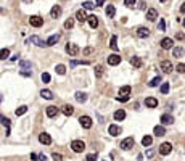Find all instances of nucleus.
I'll return each instance as SVG.
<instances>
[{"label": "nucleus", "mask_w": 185, "mask_h": 161, "mask_svg": "<svg viewBox=\"0 0 185 161\" xmlns=\"http://www.w3.org/2000/svg\"><path fill=\"white\" fill-rule=\"evenodd\" d=\"M172 56H175V58H182V56H185V50L182 49V47H174L172 49Z\"/></svg>", "instance_id": "ddd939ff"}, {"label": "nucleus", "mask_w": 185, "mask_h": 161, "mask_svg": "<svg viewBox=\"0 0 185 161\" xmlns=\"http://www.w3.org/2000/svg\"><path fill=\"white\" fill-rule=\"evenodd\" d=\"M101 76H103V66H101V64H97L95 66V78H101Z\"/></svg>", "instance_id": "72a5a7b5"}, {"label": "nucleus", "mask_w": 185, "mask_h": 161, "mask_svg": "<svg viewBox=\"0 0 185 161\" xmlns=\"http://www.w3.org/2000/svg\"><path fill=\"white\" fill-rule=\"evenodd\" d=\"M146 156L151 158V156H153V150H148V151H146Z\"/></svg>", "instance_id": "6e6d98bb"}, {"label": "nucleus", "mask_w": 185, "mask_h": 161, "mask_svg": "<svg viewBox=\"0 0 185 161\" xmlns=\"http://www.w3.org/2000/svg\"><path fill=\"white\" fill-rule=\"evenodd\" d=\"M66 52H68L69 56H77L79 52H81V49H79L76 44H68V45H66Z\"/></svg>", "instance_id": "f03ea898"}, {"label": "nucleus", "mask_w": 185, "mask_h": 161, "mask_svg": "<svg viewBox=\"0 0 185 161\" xmlns=\"http://www.w3.org/2000/svg\"><path fill=\"white\" fill-rule=\"evenodd\" d=\"M172 122H174V118H172L171 115H163V116H161V124H163V126L172 124Z\"/></svg>", "instance_id": "6ab92c4d"}, {"label": "nucleus", "mask_w": 185, "mask_h": 161, "mask_svg": "<svg viewBox=\"0 0 185 161\" xmlns=\"http://www.w3.org/2000/svg\"><path fill=\"white\" fill-rule=\"evenodd\" d=\"M131 64L134 66V68H142V60L140 58H138V56H132V58H131Z\"/></svg>", "instance_id": "4be33fe9"}, {"label": "nucleus", "mask_w": 185, "mask_h": 161, "mask_svg": "<svg viewBox=\"0 0 185 161\" xmlns=\"http://www.w3.org/2000/svg\"><path fill=\"white\" fill-rule=\"evenodd\" d=\"M26 111H27V107H20V108H18L15 113H16V116H23Z\"/></svg>", "instance_id": "4c0bfd02"}, {"label": "nucleus", "mask_w": 185, "mask_h": 161, "mask_svg": "<svg viewBox=\"0 0 185 161\" xmlns=\"http://www.w3.org/2000/svg\"><path fill=\"white\" fill-rule=\"evenodd\" d=\"M119 63H121V56H119V55H109V56H108V64L116 66V64H119Z\"/></svg>", "instance_id": "9b49d317"}, {"label": "nucleus", "mask_w": 185, "mask_h": 161, "mask_svg": "<svg viewBox=\"0 0 185 161\" xmlns=\"http://www.w3.org/2000/svg\"><path fill=\"white\" fill-rule=\"evenodd\" d=\"M58 108L57 107H47V110H45V113H47V116L49 118H55V116H57L58 115Z\"/></svg>", "instance_id": "dca6fc26"}, {"label": "nucleus", "mask_w": 185, "mask_h": 161, "mask_svg": "<svg viewBox=\"0 0 185 161\" xmlns=\"http://www.w3.org/2000/svg\"><path fill=\"white\" fill-rule=\"evenodd\" d=\"M134 144H135L134 137H127V139H124V140L121 142V148H123V150H131V148L134 147Z\"/></svg>", "instance_id": "7ed1b4c3"}, {"label": "nucleus", "mask_w": 185, "mask_h": 161, "mask_svg": "<svg viewBox=\"0 0 185 161\" xmlns=\"http://www.w3.org/2000/svg\"><path fill=\"white\" fill-rule=\"evenodd\" d=\"M29 23H31V26H34V27H40V26L44 24V18L34 15V16L29 18Z\"/></svg>", "instance_id": "39448f33"}, {"label": "nucleus", "mask_w": 185, "mask_h": 161, "mask_svg": "<svg viewBox=\"0 0 185 161\" xmlns=\"http://www.w3.org/2000/svg\"><path fill=\"white\" fill-rule=\"evenodd\" d=\"M101 3H103V0H98V5H101Z\"/></svg>", "instance_id": "e2e57ef3"}, {"label": "nucleus", "mask_w": 185, "mask_h": 161, "mask_svg": "<svg viewBox=\"0 0 185 161\" xmlns=\"http://www.w3.org/2000/svg\"><path fill=\"white\" fill-rule=\"evenodd\" d=\"M39 142L44 144V145H50L52 144V137L47 134V132H42V134L39 135Z\"/></svg>", "instance_id": "1a4fd4ad"}, {"label": "nucleus", "mask_w": 185, "mask_h": 161, "mask_svg": "<svg viewBox=\"0 0 185 161\" xmlns=\"http://www.w3.org/2000/svg\"><path fill=\"white\" fill-rule=\"evenodd\" d=\"M87 21H89V24H90V27H92V29H95V27L98 26V18H97L95 15H90Z\"/></svg>", "instance_id": "aec40b11"}, {"label": "nucleus", "mask_w": 185, "mask_h": 161, "mask_svg": "<svg viewBox=\"0 0 185 161\" xmlns=\"http://www.w3.org/2000/svg\"><path fill=\"white\" fill-rule=\"evenodd\" d=\"M180 12H182V13H185V3H183V5L180 7Z\"/></svg>", "instance_id": "052dcab7"}, {"label": "nucleus", "mask_w": 185, "mask_h": 161, "mask_svg": "<svg viewBox=\"0 0 185 161\" xmlns=\"http://www.w3.org/2000/svg\"><path fill=\"white\" fill-rule=\"evenodd\" d=\"M138 8H142V10H145V2H140V3H138Z\"/></svg>", "instance_id": "4d7b16f0"}, {"label": "nucleus", "mask_w": 185, "mask_h": 161, "mask_svg": "<svg viewBox=\"0 0 185 161\" xmlns=\"http://www.w3.org/2000/svg\"><path fill=\"white\" fill-rule=\"evenodd\" d=\"M20 66H21V68H31V63L29 61H21Z\"/></svg>", "instance_id": "8fccbe9b"}, {"label": "nucleus", "mask_w": 185, "mask_h": 161, "mask_svg": "<svg viewBox=\"0 0 185 161\" xmlns=\"http://www.w3.org/2000/svg\"><path fill=\"white\" fill-rule=\"evenodd\" d=\"M8 56H10V50H8V49H2V52H0V58L7 60Z\"/></svg>", "instance_id": "f704fd0d"}, {"label": "nucleus", "mask_w": 185, "mask_h": 161, "mask_svg": "<svg viewBox=\"0 0 185 161\" xmlns=\"http://www.w3.org/2000/svg\"><path fill=\"white\" fill-rule=\"evenodd\" d=\"M183 26H185V20H183Z\"/></svg>", "instance_id": "0e129e2a"}, {"label": "nucleus", "mask_w": 185, "mask_h": 161, "mask_svg": "<svg viewBox=\"0 0 185 161\" xmlns=\"http://www.w3.org/2000/svg\"><path fill=\"white\" fill-rule=\"evenodd\" d=\"M55 69H57L58 74H64V73H66V66H64V64H57V68H55Z\"/></svg>", "instance_id": "e433bc0d"}, {"label": "nucleus", "mask_w": 185, "mask_h": 161, "mask_svg": "<svg viewBox=\"0 0 185 161\" xmlns=\"http://www.w3.org/2000/svg\"><path fill=\"white\" fill-rule=\"evenodd\" d=\"M74 97H76L77 103H84V102L87 100V95H86L84 92H76V95H74Z\"/></svg>", "instance_id": "bb28decb"}, {"label": "nucleus", "mask_w": 185, "mask_h": 161, "mask_svg": "<svg viewBox=\"0 0 185 161\" xmlns=\"http://www.w3.org/2000/svg\"><path fill=\"white\" fill-rule=\"evenodd\" d=\"M175 37H177V39H179V40H182V39H183V37H185V36H183V32H177V36H175Z\"/></svg>", "instance_id": "864d4df0"}, {"label": "nucleus", "mask_w": 185, "mask_h": 161, "mask_svg": "<svg viewBox=\"0 0 185 161\" xmlns=\"http://www.w3.org/2000/svg\"><path fill=\"white\" fill-rule=\"evenodd\" d=\"M172 39H169V37H164V39L161 40V49L163 50H171L172 49Z\"/></svg>", "instance_id": "0eeeda50"}, {"label": "nucleus", "mask_w": 185, "mask_h": 161, "mask_svg": "<svg viewBox=\"0 0 185 161\" xmlns=\"http://www.w3.org/2000/svg\"><path fill=\"white\" fill-rule=\"evenodd\" d=\"M69 64H71V66H77V64H90V61H87V60H81V61H77V60H72Z\"/></svg>", "instance_id": "c9c22d12"}, {"label": "nucleus", "mask_w": 185, "mask_h": 161, "mask_svg": "<svg viewBox=\"0 0 185 161\" xmlns=\"http://www.w3.org/2000/svg\"><path fill=\"white\" fill-rule=\"evenodd\" d=\"M175 69H177V73H185V64L183 63H179L177 66H175Z\"/></svg>", "instance_id": "37998d69"}, {"label": "nucleus", "mask_w": 185, "mask_h": 161, "mask_svg": "<svg viewBox=\"0 0 185 161\" xmlns=\"http://www.w3.org/2000/svg\"><path fill=\"white\" fill-rule=\"evenodd\" d=\"M131 86H124V87H121V89H119V95H121V97H127L129 95V93H131Z\"/></svg>", "instance_id": "393cba45"}, {"label": "nucleus", "mask_w": 185, "mask_h": 161, "mask_svg": "<svg viewBox=\"0 0 185 161\" xmlns=\"http://www.w3.org/2000/svg\"><path fill=\"white\" fill-rule=\"evenodd\" d=\"M116 100H118V102H123V103H126V102H129V95H127V97H121V95H119Z\"/></svg>", "instance_id": "603ef678"}, {"label": "nucleus", "mask_w": 185, "mask_h": 161, "mask_svg": "<svg viewBox=\"0 0 185 161\" xmlns=\"http://www.w3.org/2000/svg\"><path fill=\"white\" fill-rule=\"evenodd\" d=\"M61 111L64 113V116H71V115H72V113H74V108H72L71 105H64Z\"/></svg>", "instance_id": "c756f323"}, {"label": "nucleus", "mask_w": 185, "mask_h": 161, "mask_svg": "<svg viewBox=\"0 0 185 161\" xmlns=\"http://www.w3.org/2000/svg\"><path fill=\"white\" fill-rule=\"evenodd\" d=\"M158 29H160V31H164V29H166V24H164V20H161V21H160V24H158Z\"/></svg>", "instance_id": "3c124183"}, {"label": "nucleus", "mask_w": 185, "mask_h": 161, "mask_svg": "<svg viewBox=\"0 0 185 161\" xmlns=\"http://www.w3.org/2000/svg\"><path fill=\"white\" fill-rule=\"evenodd\" d=\"M109 47H111V50H114V52H118V37L116 36H111V39H109Z\"/></svg>", "instance_id": "412c9836"}, {"label": "nucleus", "mask_w": 185, "mask_h": 161, "mask_svg": "<svg viewBox=\"0 0 185 161\" xmlns=\"http://www.w3.org/2000/svg\"><path fill=\"white\" fill-rule=\"evenodd\" d=\"M145 105L148 108H156V107H158V100H156L155 97H146L145 98Z\"/></svg>", "instance_id": "f8f14e48"}, {"label": "nucleus", "mask_w": 185, "mask_h": 161, "mask_svg": "<svg viewBox=\"0 0 185 161\" xmlns=\"http://www.w3.org/2000/svg\"><path fill=\"white\" fill-rule=\"evenodd\" d=\"M160 68H161L164 73H171V71H172V63H171V61H168V60H164V61H161Z\"/></svg>", "instance_id": "4468645a"}, {"label": "nucleus", "mask_w": 185, "mask_h": 161, "mask_svg": "<svg viewBox=\"0 0 185 161\" xmlns=\"http://www.w3.org/2000/svg\"><path fill=\"white\" fill-rule=\"evenodd\" d=\"M40 95H42V98H45V100H52L53 98V93H52V90H42L40 92Z\"/></svg>", "instance_id": "7c9ffc66"}, {"label": "nucleus", "mask_w": 185, "mask_h": 161, "mask_svg": "<svg viewBox=\"0 0 185 161\" xmlns=\"http://www.w3.org/2000/svg\"><path fill=\"white\" fill-rule=\"evenodd\" d=\"M39 161H47V156H45V155H39Z\"/></svg>", "instance_id": "5fc2aeb1"}, {"label": "nucleus", "mask_w": 185, "mask_h": 161, "mask_svg": "<svg viewBox=\"0 0 185 161\" xmlns=\"http://www.w3.org/2000/svg\"><path fill=\"white\" fill-rule=\"evenodd\" d=\"M108 132H109V135H113V137H116V135H119L123 132V129L119 127V126H116V124H111L109 127H108Z\"/></svg>", "instance_id": "6e6552de"}, {"label": "nucleus", "mask_w": 185, "mask_h": 161, "mask_svg": "<svg viewBox=\"0 0 185 161\" xmlns=\"http://www.w3.org/2000/svg\"><path fill=\"white\" fill-rule=\"evenodd\" d=\"M79 122H81V126L84 127V129H90L92 124H94L90 116H81V118H79Z\"/></svg>", "instance_id": "20e7f679"}, {"label": "nucleus", "mask_w": 185, "mask_h": 161, "mask_svg": "<svg viewBox=\"0 0 185 161\" xmlns=\"http://www.w3.org/2000/svg\"><path fill=\"white\" fill-rule=\"evenodd\" d=\"M160 82H161V76H156L155 79H151L150 82H148V86H150V87H156V86H160Z\"/></svg>", "instance_id": "2f4dec72"}, {"label": "nucleus", "mask_w": 185, "mask_h": 161, "mask_svg": "<svg viewBox=\"0 0 185 161\" xmlns=\"http://www.w3.org/2000/svg\"><path fill=\"white\" fill-rule=\"evenodd\" d=\"M156 18H158V12H156L155 8H150V10L146 12V20L148 21H155Z\"/></svg>", "instance_id": "2eb2a0df"}, {"label": "nucleus", "mask_w": 185, "mask_h": 161, "mask_svg": "<svg viewBox=\"0 0 185 161\" xmlns=\"http://www.w3.org/2000/svg\"><path fill=\"white\" fill-rule=\"evenodd\" d=\"M105 13H106V16H108V18H114L116 8H114L113 5H108V7H106V10H105Z\"/></svg>", "instance_id": "a878e982"}, {"label": "nucleus", "mask_w": 185, "mask_h": 161, "mask_svg": "<svg viewBox=\"0 0 185 161\" xmlns=\"http://www.w3.org/2000/svg\"><path fill=\"white\" fill-rule=\"evenodd\" d=\"M52 158H53V161H63V156H61L60 153H53Z\"/></svg>", "instance_id": "49530a36"}, {"label": "nucleus", "mask_w": 185, "mask_h": 161, "mask_svg": "<svg viewBox=\"0 0 185 161\" xmlns=\"http://www.w3.org/2000/svg\"><path fill=\"white\" fill-rule=\"evenodd\" d=\"M137 161H143V156H142V155H138V156H137Z\"/></svg>", "instance_id": "bf43d9fd"}, {"label": "nucleus", "mask_w": 185, "mask_h": 161, "mask_svg": "<svg viewBox=\"0 0 185 161\" xmlns=\"http://www.w3.org/2000/svg\"><path fill=\"white\" fill-rule=\"evenodd\" d=\"M60 40V34H53V36H50V39L47 40V45H55Z\"/></svg>", "instance_id": "c85d7f7f"}, {"label": "nucleus", "mask_w": 185, "mask_h": 161, "mask_svg": "<svg viewBox=\"0 0 185 161\" xmlns=\"http://www.w3.org/2000/svg\"><path fill=\"white\" fill-rule=\"evenodd\" d=\"M168 92H169V82H164L163 86H161V93H164V95H166Z\"/></svg>", "instance_id": "a19ab883"}, {"label": "nucleus", "mask_w": 185, "mask_h": 161, "mask_svg": "<svg viewBox=\"0 0 185 161\" xmlns=\"http://www.w3.org/2000/svg\"><path fill=\"white\" fill-rule=\"evenodd\" d=\"M82 7H84V8H87V10H92V8H94L95 5L92 3V2H84V3H82Z\"/></svg>", "instance_id": "a18cd8bd"}, {"label": "nucleus", "mask_w": 185, "mask_h": 161, "mask_svg": "<svg viewBox=\"0 0 185 161\" xmlns=\"http://www.w3.org/2000/svg\"><path fill=\"white\" fill-rule=\"evenodd\" d=\"M76 18H77V21H79V23H84V21H87V20H89V16L86 15L84 8H82V10H79V12L76 13Z\"/></svg>", "instance_id": "a211bd4d"}, {"label": "nucleus", "mask_w": 185, "mask_h": 161, "mask_svg": "<svg viewBox=\"0 0 185 161\" xmlns=\"http://www.w3.org/2000/svg\"><path fill=\"white\" fill-rule=\"evenodd\" d=\"M60 15H61V7L60 5H53L52 10H50V16L52 18H58Z\"/></svg>", "instance_id": "f3484780"}, {"label": "nucleus", "mask_w": 185, "mask_h": 161, "mask_svg": "<svg viewBox=\"0 0 185 161\" xmlns=\"http://www.w3.org/2000/svg\"><path fill=\"white\" fill-rule=\"evenodd\" d=\"M23 2H24V3H31V2H32V0H23Z\"/></svg>", "instance_id": "680f3d73"}, {"label": "nucleus", "mask_w": 185, "mask_h": 161, "mask_svg": "<svg viewBox=\"0 0 185 161\" xmlns=\"http://www.w3.org/2000/svg\"><path fill=\"white\" fill-rule=\"evenodd\" d=\"M153 132H155V135L163 137V135L166 134V129H164V126H156V127L153 129Z\"/></svg>", "instance_id": "5701e85b"}, {"label": "nucleus", "mask_w": 185, "mask_h": 161, "mask_svg": "<svg viewBox=\"0 0 185 161\" xmlns=\"http://www.w3.org/2000/svg\"><path fill=\"white\" fill-rule=\"evenodd\" d=\"M137 3V0H124V5L127 8H134V5Z\"/></svg>", "instance_id": "ea45409f"}, {"label": "nucleus", "mask_w": 185, "mask_h": 161, "mask_svg": "<svg viewBox=\"0 0 185 161\" xmlns=\"http://www.w3.org/2000/svg\"><path fill=\"white\" fill-rule=\"evenodd\" d=\"M2 124H3L7 129H10V119L5 118V116H2Z\"/></svg>", "instance_id": "79ce46f5"}, {"label": "nucleus", "mask_w": 185, "mask_h": 161, "mask_svg": "<svg viewBox=\"0 0 185 161\" xmlns=\"http://www.w3.org/2000/svg\"><path fill=\"white\" fill-rule=\"evenodd\" d=\"M126 118V111L124 110H118L116 113H114V119L116 121H123Z\"/></svg>", "instance_id": "cd10ccee"}, {"label": "nucleus", "mask_w": 185, "mask_h": 161, "mask_svg": "<svg viewBox=\"0 0 185 161\" xmlns=\"http://www.w3.org/2000/svg\"><path fill=\"white\" fill-rule=\"evenodd\" d=\"M86 159H87V161H95V159H97V153H90V155H87Z\"/></svg>", "instance_id": "de8ad7c7"}, {"label": "nucleus", "mask_w": 185, "mask_h": 161, "mask_svg": "<svg viewBox=\"0 0 185 161\" xmlns=\"http://www.w3.org/2000/svg\"><path fill=\"white\" fill-rule=\"evenodd\" d=\"M37 158H39V156H37L35 153H32V155H31V159H37Z\"/></svg>", "instance_id": "13d9d810"}, {"label": "nucleus", "mask_w": 185, "mask_h": 161, "mask_svg": "<svg viewBox=\"0 0 185 161\" xmlns=\"http://www.w3.org/2000/svg\"><path fill=\"white\" fill-rule=\"evenodd\" d=\"M42 82H45V84L50 82V74H49V73H44V74H42Z\"/></svg>", "instance_id": "c03bdc74"}, {"label": "nucleus", "mask_w": 185, "mask_h": 161, "mask_svg": "<svg viewBox=\"0 0 185 161\" xmlns=\"http://www.w3.org/2000/svg\"><path fill=\"white\" fill-rule=\"evenodd\" d=\"M72 26H74V20H72V18H69V20L64 21V27H66V29H71Z\"/></svg>", "instance_id": "58836bf2"}, {"label": "nucleus", "mask_w": 185, "mask_h": 161, "mask_svg": "<svg viewBox=\"0 0 185 161\" xmlns=\"http://www.w3.org/2000/svg\"><path fill=\"white\" fill-rule=\"evenodd\" d=\"M161 2H166V0H161Z\"/></svg>", "instance_id": "69168bd1"}, {"label": "nucleus", "mask_w": 185, "mask_h": 161, "mask_svg": "<svg viewBox=\"0 0 185 161\" xmlns=\"http://www.w3.org/2000/svg\"><path fill=\"white\" fill-rule=\"evenodd\" d=\"M137 36L140 37V39H145V37H148L150 36V29H148V27H143V26H140L137 29Z\"/></svg>", "instance_id": "9d476101"}, {"label": "nucleus", "mask_w": 185, "mask_h": 161, "mask_svg": "<svg viewBox=\"0 0 185 161\" xmlns=\"http://www.w3.org/2000/svg\"><path fill=\"white\" fill-rule=\"evenodd\" d=\"M29 42H34L35 45H39V47H45V45H47V42L40 40V39H39V37H37V36H32L31 39H29Z\"/></svg>", "instance_id": "b1692460"}, {"label": "nucleus", "mask_w": 185, "mask_h": 161, "mask_svg": "<svg viewBox=\"0 0 185 161\" xmlns=\"http://www.w3.org/2000/svg\"><path fill=\"white\" fill-rule=\"evenodd\" d=\"M71 148H72V151H76V153H82V151L86 150V144L82 140H72Z\"/></svg>", "instance_id": "f257e3e1"}, {"label": "nucleus", "mask_w": 185, "mask_h": 161, "mask_svg": "<svg viewBox=\"0 0 185 161\" xmlns=\"http://www.w3.org/2000/svg\"><path fill=\"white\" fill-rule=\"evenodd\" d=\"M151 142H153L151 135H145V137L142 139V145H143V147H150V145H151Z\"/></svg>", "instance_id": "473e14b6"}, {"label": "nucleus", "mask_w": 185, "mask_h": 161, "mask_svg": "<svg viewBox=\"0 0 185 161\" xmlns=\"http://www.w3.org/2000/svg\"><path fill=\"white\" fill-rule=\"evenodd\" d=\"M172 151V145L169 144V142H164V144L160 145V153L161 155H169Z\"/></svg>", "instance_id": "423d86ee"}, {"label": "nucleus", "mask_w": 185, "mask_h": 161, "mask_svg": "<svg viewBox=\"0 0 185 161\" xmlns=\"http://www.w3.org/2000/svg\"><path fill=\"white\" fill-rule=\"evenodd\" d=\"M92 52H94V49H92V47H87V49L82 50V53H84V55H90Z\"/></svg>", "instance_id": "09e8293b"}]
</instances>
